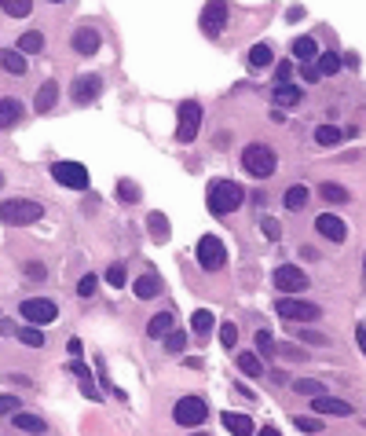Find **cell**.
Wrapping results in <instances>:
<instances>
[{"instance_id":"cell-1","label":"cell","mask_w":366,"mask_h":436,"mask_svg":"<svg viewBox=\"0 0 366 436\" xmlns=\"http://www.w3.org/2000/svg\"><path fill=\"white\" fill-rule=\"evenodd\" d=\"M205 198H209V213L213 217H227V213H234V209L242 205L246 191H242V184H234V180H213Z\"/></svg>"},{"instance_id":"cell-2","label":"cell","mask_w":366,"mask_h":436,"mask_svg":"<svg viewBox=\"0 0 366 436\" xmlns=\"http://www.w3.org/2000/svg\"><path fill=\"white\" fill-rule=\"evenodd\" d=\"M44 217V205L34 198H8L0 202V220L11 224V228H26V224H37Z\"/></svg>"},{"instance_id":"cell-3","label":"cell","mask_w":366,"mask_h":436,"mask_svg":"<svg viewBox=\"0 0 366 436\" xmlns=\"http://www.w3.org/2000/svg\"><path fill=\"white\" fill-rule=\"evenodd\" d=\"M242 169L249 176H257V180H267V176L279 169V158H275V151L267 147V143H249V147L242 151Z\"/></svg>"},{"instance_id":"cell-4","label":"cell","mask_w":366,"mask_h":436,"mask_svg":"<svg viewBox=\"0 0 366 436\" xmlns=\"http://www.w3.org/2000/svg\"><path fill=\"white\" fill-rule=\"evenodd\" d=\"M275 312H279L286 322H311V319L323 315V308H315L311 301H297V297H290V294L275 301Z\"/></svg>"},{"instance_id":"cell-5","label":"cell","mask_w":366,"mask_h":436,"mask_svg":"<svg viewBox=\"0 0 366 436\" xmlns=\"http://www.w3.org/2000/svg\"><path fill=\"white\" fill-rule=\"evenodd\" d=\"M205 414H209V407H205L202 396H180L176 407H172V418H176V425H187V429L202 425Z\"/></svg>"},{"instance_id":"cell-6","label":"cell","mask_w":366,"mask_h":436,"mask_svg":"<svg viewBox=\"0 0 366 436\" xmlns=\"http://www.w3.org/2000/svg\"><path fill=\"white\" fill-rule=\"evenodd\" d=\"M195 253H198V264L205 271H220V268L227 264V250H224V242H220L216 235H202Z\"/></svg>"},{"instance_id":"cell-7","label":"cell","mask_w":366,"mask_h":436,"mask_svg":"<svg viewBox=\"0 0 366 436\" xmlns=\"http://www.w3.org/2000/svg\"><path fill=\"white\" fill-rule=\"evenodd\" d=\"M52 180L62 184V187H70V191H85L88 187V169L81 165V161H55Z\"/></svg>"},{"instance_id":"cell-8","label":"cell","mask_w":366,"mask_h":436,"mask_svg":"<svg viewBox=\"0 0 366 436\" xmlns=\"http://www.w3.org/2000/svg\"><path fill=\"white\" fill-rule=\"evenodd\" d=\"M198 128H202V103H195V100L180 103V125H176V139H180V143H195V139H198Z\"/></svg>"},{"instance_id":"cell-9","label":"cell","mask_w":366,"mask_h":436,"mask_svg":"<svg viewBox=\"0 0 366 436\" xmlns=\"http://www.w3.org/2000/svg\"><path fill=\"white\" fill-rule=\"evenodd\" d=\"M22 308V319L26 322H34V327H41V322H55L59 319V304L55 301H48V297H29L19 304Z\"/></svg>"},{"instance_id":"cell-10","label":"cell","mask_w":366,"mask_h":436,"mask_svg":"<svg viewBox=\"0 0 366 436\" xmlns=\"http://www.w3.org/2000/svg\"><path fill=\"white\" fill-rule=\"evenodd\" d=\"M70 95H73V103L77 107H88V103H95L103 95V77L99 74H81L70 85Z\"/></svg>"},{"instance_id":"cell-11","label":"cell","mask_w":366,"mask_h":436,"mask_svg":"<svg viewBox=\"0 0 366 436\" xmlns=\"http://www.w3.org/2000/svg\"><path fill=\"white\" fill-rule=\"evenodd\" d=\"M227 15H231L227 0H209V4L202 8V29L209 37H220V29L227 26Z\"/></svg>"},{"instance_id":"cell-12","label":"cell","mask_w":366,"mask_h":436,"mask_svg":"<svg viewBox=\"0 0 366 436\" xmlns=\"http://www.w3.org/2000/svg\"><path fill=\"white\" fill-rule=\"evenodd\" d=\"M275 286L282 294H300V289H308V275L293 264H282V268H275Z\"/></svg>"},{"instance_id":"cell-13","label":"cell","mask_w":366,"mask_h":436,"mask_svg":"<svg viewBox=\"0 0 366 436\" xmlns=\"http://www.w3.org/2000/svg\"><path fill=\"white\" fill-rule=\"evenodd\" d=\"M99 44H103V34H99V29H92V26H81L73 34V52L77 55H95V52H99Z\"/></svg>"},{"instance_id":"cell-14","label":"cell","mask_w":366,"mask_h":436,"mask_svg":"<svg viewBox=\"0 0 366 436\" xmlns=\"http://www.w3.org/2000/svg\"><path fill=\"white\" fill-rule=\"evenodd\" d=\"M315 228H319V235H323V238H330V242H344V238H348L344 220H341V217H333V213L315 217Z\"/></svg>"},{"instance_id":"cell-15","label":"cell","mask_w":366,"mask_h":436,"mask_svg":"<svg viewBox=\"0 0 366 436\" xmlns=\"http://www.w3.org/2000/svg\"><path fill=\"white\" fill-rule=\"evenodd\" d=\"M311 407H315V414H337V418L352 414V403H344V400H337V396H315Z\"/></svg>"},{"instance_id":"cell-16","label":"cell","mask_w":366,"mask_h":436,"mask_svg":"<svg viewBox=\"0 0 366 436\" xmlns=\"http://www.w3.org/2000/svg\"><path fill=\"white\" fill-rule=\"evenodd\" d=\"M22 121V100H15V95H4L0 100V128H11Z\"/></svg>"},{"instance_id":"cell-17","label":"cell","mask_w":366,"mask_h":436,"mask_svg":"<svg viewBox=\"0 0 366 436\" xmlns=\"http://www.w3.org/2000/svg\"><path fill=\"white\" fill-rule=\"evenodd\" d=\"M0 67H4L11 77H26V55L19 52V48H0Z\"/></svg>"},{"instance_id":"cell-18","label":"cell","mask_w":366,"mask_h":436,"mask_svg":"<svg viewBox=\"0 0 366 436\" xmlns=\"http://www.w3.org/2000/svg\"><path fill=\"white\" fill-rule=\"evenodd\" d=\"M344 136H352V128H337V125H319L315 128V143H323V147H337V143H344Z\"/></svg>"},{"instance_id":"cell-19","label":"cell","mask_w":366,"mask_h":436,"mask_svg":"<svg viewBox=\"0 0 366 436\" xmlns=\"http://www.w3.org/2000/svg\"><path fill=\"white\" fill-rule=\"evenodd\" d=\"M55 100H59V85H55V81H44V85L37 88V100H34L37 114H48V110L55 107Z\"/></svg>"},{"instance_id":"cell-20","label":"cell","mask_w":366,"mask_h":436,"mask_svg":"<svg viewBox=\"0 0 366 436\" xmlns=\"http://www.w3.org/2000/svg\"><path fill=\"white\" fill-rule=\"evenodd\" d=\"M132 289H136V297H139V301H150V297H157V294H162L165 286H162V279H157L154 271H147L143 279H136V286H132Z\"/></svg>"},{"instance_id":"cell-21","label":"cell","mask_w":366,"mask_h":436,"mask_svg":"<svg viewBox=\"0 0 366 436\" xmlns=\"http://www.w3.org/2000/svg\"><path fill=\"white\" fill-rule=\"evenodd\" d=\"M224 425L231 436H253V418L249 414H234V411H224Z\"/></svg>"},{"instance_id":"cell-22","label":"cell","mask_w":366,"mask_h":436,"mask_svg":"<svg viewBox=\"0 0 366 436\" xmlns=\"http://www.w3.org/2000/svg\"><path fill=\"white\" fill-rule=\"evenodd\" d=\"M11 425H15V429H22V432H34V436H41V432L48 429V425H44V418H37V414H22V411H15Z\"/></svg>"},{"instance_id":"cell-23","label":"cell","mask_w":366,"mask_h":436,"mask_svg":"<svg viewBox=\"0 0 366 436\" xmlns=\"http://www.w3.org/2000/svg\"><path fill=\"white\" fill-rule=\"evenodd\" d=\"M238 370H242L246 378H260L264 374V360L257 352H238Z\"/></svg>"},{"instance_id":"cell-24","label":"cell","mask_w":366,"mask_h":436,"mask_svg":"<svg viewBox=\"0 0 366 436\" xmlns=\"http://www.w3.org/2000/svg\"><path fill=\"white\" fill-rule=\"evenodd\" d=\"M282 202H286V209H290V213L304 209V205H308V187H304V184H293L290 191H286V198H282Z\"/></svg>"},{"instance_id":"cell-25","label":"cell","mask_w":366,"mask_h":436,"mask_svg":"<svg viewBox=\"0 0 366 436\" xmlns=\"http://www.w3.org/2000/svg\"><path fill=\"white\" fill-rule=\"evenodd\" d=\"M311 67H315V74H319V77H330V74L341 70V55L337 52H323L319 62H311Z\"/></svg>"},{"instance_id":"cell-26","label":"cell","mask_w":366,"mask_h":436,"mask_svg":"<svg viewBox=\"0 0 366 436\" xmlns=\"http://www.w3.org/2000/svg\"><path fill=\"white\" fill-rule=\"evenodd\" d=\"M15 44H19V52H22V55H37L41 48H44V34H37V29H29V34H22V37L15 41Z\"/></svg>"},{"instance_id":"cell-27","label":"cell","mask_w":366,"mask_h":436,"mask_svg":"<svg viewBox=\"0 0 366 436\" xmlns=\"http://www.w3.org/2000/svg\"><path fill=\"white\" fill-rule=\"evenodd\" d=\"M172 330V312H157L150 322H147V337H165Z\"/></svg>"},{"instance_id":"cell-28","label":"cell","mask_w":366,"mask_h":436,"mask_svg":"<svg viewBox=\"0 0 366 436\" xmlns=\"http://www.w3.org/2000/svg\"><path fill=\"white\" fill-rule=\"evenodd\" d=\"M315 52H319V41H315V37H297V41H293V55H297V59L311 62Z\"/></svg>"},{"instance_id":"cell-29","label":"cell","mask_w":366,"mask_h":436,"mask_svg":"<svg viewBox=\"0 0 366 436\" xmlns=\"http://www.w3.org/2000/svg\"><path fill=\"white\" fill-rule=\"evenodd\" d=\"M147 228H150V238H154V242H165V238H169V220H165V213H150V217H147Z\"/></svg>"},{"instance_id":"cell-30","label":"cell","mask_w":366,"mask_h":436,"mask_svg":"<svg viewBox=\"0 0 366 436\" xmlns=\"http://www.w3.org/2000/svg\"><path fill=\"white\" fill-rule=\"evenodd\" d=\"M275 103L279 107H297L300 103V88L297 85H275Z\"/></svg>"},{"instance_id":"cell-31","label":"cell","mask_w":366,"mask_h":436,"mask_svg":"<svg viewBox=\"0 0 366 436\" xmlns=\"http://www.w3.org/2000/svg\"><path fill=\"white\" fill-rule=\"evenodd\" d=\"M0 8H4L11 19H26V15L34 11V0H0Z\"/></svg>"},{"instance_id":"cell-32","label":"cell","mask_w":366,"mask_h":436,"mask_svg":"<svg viewBox=\"0 0 366 436\" xmlns=\"http://www.w3.org/2000/svg\"><path fill=\"white\" fill-rule=\"evenodd\" d=\"M213 330V315L209 312H195V315H190V334H195V337H205V334H209Z\"/></svg>"},{"instance_id":"cell-33","label":"cell","mask_w":366,"mask_h":436,"mask_svg":"<svg viewBox=\"0 0 366 436\" xmlns=\"http://www.w3.org/2000/svg\"><path fill=\"white\" fill-rule=\"evenodd\" d=\"M293 389H297L300 396H308V400H315V396H326L323 381H311V378H300V381H293Z\"/></svg>"},{"instance_id":"cell-34","label":"cell","mask_w":366,"mask_h":436,"mask_svg":"<svg viewBox=\"0 0 366 436\" xmlns=\"http://www.w3.org/2000/svg\"><path fill=\"white\" fill-rule=\"evenodd\" d=\"M70 370H73L77 378H81V385H85V396H88V400H99V396H95V385H92L88 367H85V363H70Z\"/></svg>"},{"instance_id":"cell-35","label":"cell","mask_w":366,"mask_h":436,"mask_svg":"<svg viewBox=\"0 0 366 436\" xmlns=\"http://www.w3.org/2000/svg\"><path fill=\"white\" fill-rule=\"evenodd\" d=\"M267 62H272V48H267V44H257V48L249 52V67L260 70V67H267Z\"/></svg>"},{"instance_id":"cell-36","label":"cell","mask_w":366,"mask_h":436,"mask_svg":"<svg viewBox=\"0 0 366 436\" xmlns=\"http://www.w3.org/2000/svg\"><path fill=\"white\" fill-rule=\"evenodd\" d=\"M319 195H323L326 202H348V191H344L341 184H323Z\"/></svg>"},{"instance_id":"cell-37","label":"cell","mask_w":366,"mask_h":436,"mask_svg":"<svg viewBox=\"0 0 366 436\" xmlns=\"http://www.w3.org/2000/svg\"><path fill=\"white\" fill-rule=\"evenodd\" d=\"M220 345H224V348L238 345V327H234V322H224V327H220Z\"/></svg>"},{"instance_id":"cell-38","label":"cell","mask_w":366,"mask_h":436,"mask_svg":"<svg viewBox=\"0 0 366 436\" xmlns=\"http://www.w3.org/2000/svg\"><path fill=\"white\" fill-rule=\"evenodd\" d=\"M19 341H22V345H29V348H41V345H44V334H41L37 327H26V330L19 334Z\"/></svg>"},{"instance_id":"cell-39","label":"cell","mask_w":366,"mask_h":436,"mask_svg":"<svg viewBox=\"0 0 366 436\" xmlns=\"http://www.w3.org/2000/svg\"><path fill=\"white\" fill-rule=\"evenodd\" d=\"M118 198H121V202H139V187H136L132 180H121V184H118Z\"/></svg>"},{"instance_id":"cell-40","label":"cell","mask_w":366,"mask_h":436,"mask_svg":"<svg viewBox=\"0 0 366 436\" xmlns=\"http://www.w3.org/2000/svg\"><path fill=\"white\" fill-rule=\"evenodd\" d=\"M297 337H300L304 345H319V348H326V345H330V337H326V334H319V330H300Z\"/></svg>"},{"instance_id":"cell-41","label":"cell","mask_w":366,"mask_h":436,"mask_svg":"<svg viewBox=\"0 0 366 436\" xmlns=\"http://www.w3.org/2000/svg\"><path fill=\"white\" fill-rule=\"evenodd\" d=\"M275 356H286V360H308V352L297 348V345H275Z\"/></svg>"},{"instance_id":"cell-42","label":"cell","mask_w":366,"mask_h":436,"mask_svg":"<svg viewBox=\"0 0 366 436\" xmlns=\"http://www.w3.org/2000/svg\"><path fill=\"white\" fill-rule=\"evenodd\" d=\"M290 77H293V62L282 59L279 67H275V85H290Z\"/></svg>"},{"instance_id":"cell-43","label":"cell","mask_w":366,"mask_h":436,"mask_svg":"<svg viewBox=\"0 0 366 436\" xmlns=\"http://www.w3.org/2000/svg\"><path fill=\"white\" fill-rule=\"evenodd\" d=\"M106 282L110 286H125V282H129V279H125V264H110L106 268Z\"/></svg>"},{"instance_id":"cell-44","label":"cell","mask_w":366,"mask_h":436,"mask_svg":"<svg viewBox=\"0 0 366 436\" xmlns=\"http://www.w3.org/2000/svg\"><path fill=\"white\" fill-rule=\"evenodd\" d=\"M165 348H169V352H183V348H187V334L169 330V337H165Z\"/></svg>"},{"instance_id":"cell-45","label":"cell","mask_w":366,"mask_h":436,"mask_svg":"<svg viewBox=\"0 0 366 436\" xmlns=\"http://www.w3.org/2000/svg\"><path fill=\"white\" fill-rule=\"evenodd\" d=\"M293 425H297L300 432H319V429H323L319 414H315V418H293Z\"/></svg>"},{"instance_id":"cell-46","label":"cell","mask_w":366,"mask_h":436,"mask_svg":"<svg viewBox=\"0 0 366 436\" xmlns=\"http://www.w3.org/2000/svg\"><path fill=\"white\" fill-rule=\"evenodd\" d=\"M22 271H26V275L34 279V282H44V279H48V268H44L41 261H29V264H26Z\"/></svg>"},{"instance_id":"cell-47","label":"cell","mask_w":366,"mask_h":436,"mask_svg":"<svg viewBox=\"0 0 366 436\" xmlns=\"http://www.w3.org/2000/svg\"><path fill=\"white\" fill-rule=\"evenodd\" d=\"M22 411V396H0V414H15Z\"/></svg>"},{"instance_id":"cell-48","label":"cell","mask_w":366,"mask_h":436,"mask_svg":"<svg viewBox=\"0 0 366 436\" xmlns=\"http://www.w3.org/2000/svg\"><path fill=\"white\" fill-rule=\"evenodd\" d=\"M257 348L264 352V356H275V341H272V334H267V330L257 334Z\"/></svg>"},{"instance_id":"cell-49","label":"cell","mask_w":366,"mask_h":436,"mask_svg":"<svg viewBox=\"0 0 366 436\" xmlns=\"http://www.w3.org/2000/svg\"><path fill=\"white\" fill-rule=\"evenodd\" d=\"M92 294H95V275H85L77 282V297H92Z\"/></svg>"},{"instance_id":"cell-50","label":"cell","mask_w":366,"mask_h":436,"mask_svg":"<svg viewBox=\"0 0 366 436\" xmlns=\"http://www.w3.org/2000/svg\"><path fill=\"white\" fill-rule=\"evenodd\" d=\"M260 228H264L267 238H279V224H275L272 217H260Z\"/></svg>"},{"instance_id":"cell-51","label":"cell","mask_w":366,"mask_h":436,"mask_svg":"<svg viewBox=\"0 0 366 436\" xmlns=\"http://www.w3.org/2000/svg\"><path fill=\"white\" fill-rule=\"evenodd\" d=\"M356 337H359V352L366 356V322H359V327H356Z\"/></svg>"},{"instance_id":"cell-52","label":"cell","mask_w":366,"mask_h":436,"mask_svg":"<svg viewBox=\"0 0 366 436\" xmlns=\"http://www.w3.org/2000/svg\"><path fill=\"white\" fill-rule=\"evenodd\" d=\"M286 19H290V22H300V19H304V8H290V11H286Z\"/></svg>"},{"instance_id":"cell-53","label":"cell","mask_w":366,"mask_h":436,"mask_svg":"<svg viewBox=\"0 0 366 436\" xmlns=\"http://www.w3.org/2000/svg\"><path fill=\"white\" fill-rule=\"evenodd\" d=\"M300 74H304V81H315V77H319V74H315V67H311V62H308V67L300 70Z\"/></svg>"},{"instance_id":"cell-54","label":"cell","mask_w":366,"mask_h":436,"mask_svg":"<svg viewBox=\"0 0 366 436\" xmlns=\"http://www.w3.org/2000/svg\"><path fill=\"white\" fill-rule=\"evenodd\" d=\"M257 436H282V432H279V429H275V425H267V429H260V432H257Z\"/></svg>"},{"instance_id":"cell-55","label":"cell","mask_w":366,"mask_h":436,"mask_svg":"<svg viewBox=\"0 0 366 436\" xmlns=\"http://www.w3.org/2000/svg\"><path fill=\"white\" fill-rule=\"evenodd\" d=\"M48 4H62V0H48Z\"/></svg>"},{"instance_id":"cell-56","label":"cell","mask_w":366,"mask_h":436,"mask_svg":"<svg viewBox=\"0 0 366 436\" xmlns=\"http://www.w3.org/2000/svg\"><path fill=\"white\" fill-rule=\"evenodd\" d=\"M0 187H4V176H0Z\"/></svg>"},{"instance_id":"cell-57","label":"cell","mask_w":366,"mask_h":436,"mask_svg":"<svg viewBox=\"0 0 366 436\" xmlns=\"http://www.w3.org/2000/svg\"><path fill=\"white\" fill-rule=\"evenodd\" d=\"M195 436H205V432H195Z\"/></svg>"}]
</instances>
